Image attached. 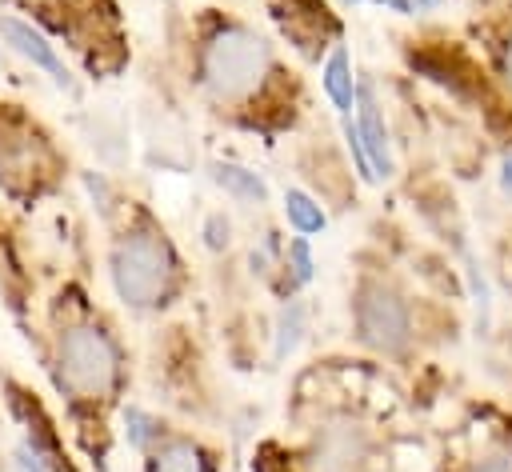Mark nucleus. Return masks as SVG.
<instances>
[{
    "mask_svg": "<svg viewBox=\"0 0 512 472\" xmlns=\"http://www.w3.org/2000/svg\"><path fill=\"white\" fill-rule=\"evenodd\" d=\"M268 76H272V52L252 28L224 24L204 40L200 80L216 104H228V108L248 104L252 96H260Z\"/></svg>",
    "mask_w": 512,
    "mask_h": 472,
    "instance_id": "1",
    "label": "nucleus"
},
{
    "mask_svg": "<svg viewBox=\"0 0 512 472\" xmlns=\"http://www.w3.org/2000/svg\"><path fill=\"white\" fill-rule=\"evenodd\" d=\"M176 280V256L168 240H160L148 228L128 232L112 248V288L128 308H152L172 292Z\"/></svg>",
    "mask_w": 512,
    "mask_h": 472,
    "instance_id": "2",
    "label": "nucleus"
},
{
    "mask_svg": "<svg viewBox=\"0 0 512 472\" xmlns=\"http://www.w3.org/2000/svg\"><path fill=\"white\" fill-rule=\"evenodd\" d=\"M56 376L76 400H108L120 380V352L104 328L72 324L56 340Z\"/></svg>",
    "mask_w": 512,
    "mask_h": 472,
    "instance_id": "3",
    "label": "nucleus"
},
{
    "mask_svg": "<svg viewBox=\"0 0 512 472\" xmlns=\"http://www.w3.org/2000/svg\"><path fill=\"white\" fill-rule=\"evenodd\" d=\"M356 324L360 336L380 352H400L408 344V304L380 280H364L356 292Z\"/></svg>",
    "mask_w": 512,
    "mask_h": 472,
    "instance_id": "4",
    "label": "nucleus"
},
{
    "mask_svg": "<svg viewBox=\"0 0 512 472\" xmlns=\"http://www.w3.org/2000/svg\"><path fill=\"white\" fill-rule=\"evenodd\" d=\"M48 144L24 120H0V184L20 192L44 176Z\"/></svg>",
    "mask_w": 512,
    "mask_h": 472,
    "instance_id": "5",
    "label": "nucleus"
},
{
    "mask_svg": "<svg viewBox=\"0 0 512 472\" xmlns=\"http://www.w3.org/2000/svg\"><path fill=\"white\" fill-rule=\"evenodd\" d=\"M372 452V440H368V428L356 424V420H332L328 428L316 432V468L320 472H356Z\"/></svg>",
    "mask_w": 512,
    "mask_h": 472,
    "instance_id": "6",
    "label": "nucleus"
},
{
    "mask_svg": "<svg viewBox=\"0 0 512 472\" xmlns=\"http://www.w3.org/2000/svg\"><path fill=\"white\" fill-rule=\"evenodd\" d=\"M0 36H4V44H8L12 52H20V56L32 60L36 68H44L60 88H72V76H68L64 60L56 56V48H52L32 24H24V20H16V16H0Z\"/></svg>",
    "mask_w": 512,
    "mask_h": 472,
    "instance_id": "7",
    "label": "nucleus"
},
{
    "mask_svg": "<svg viewBox=\"0 0 512 472\" xmlns=\"http://www.w3.org/2000/svg\"><path fill=\"white\" fill-rule=\"evenodd\" d=\"M356 132L364 140V152H368V164L380 176H392V148H388V124L380 116V104L372 96L368 84H356Z\"/></svg>",
    "mask_w": 512,
    "mask_h": 472,
    "instance_id": "8",
    "label": "nucleus"
},
{
    "mask_svg": "<svg viewBox=\"0 0 512 472\" xmlns=\"http://www.w3.org/2000/svg\"><path fill=\"white\" fill-rule=\"evenodd\" d=\"M212 180H216L232 200H240V204H264V200H268V184H264V176H256V172L244 168V164L216 160V164H212Z\"/></svg>",
    "mask_w": 512,
    "mask_h": 472,
    "instance_id": "9",
    "label": "nucleus"
},
{
    "mask_svg": "<svg viewBox=\"0 0 512 472\" xmlns=\"http://www.w3.org/2000/svg\"><path fill=\"white\" fill-rule=\"evenodd\" d=\"M320 80H324L328 100H332L344 116H352V108H356V80H352V60H348V52H344V48H336V52L324 60Z\"/></svg>",
    "mask_w": 512,
    "mask_h": 472,
    "instance_id": "10",
    "label": "nucleus"
},
{
    "mask_svg": "<svg viewBox=\"0 0 512 472\" xmlns=\"http://www.w3.org/2000/svg\"><path fill=\"white\" fill-rule=\"evenodd\" d=\"M204 460H200V448L192 440H164L156 452H152V464L148 472H200Z\"/></svg>",
    "mask_w": 512,
    "mask_h": 472,
    "instance_id": "11",
    "label": "nucleus"
},
{
    "mask_svg": "<svg viewBox=\"0 0 512 472\" xmlns=\"http://www.w3.org/2000/svg\"><path fill=\"white\" fill-rule=\"evenodd\" d=\"M284 216H288V224H292L296 232H304V236L324 232V224H328L324 208H320L304 188H288V192H284Z\"/></svg>",
    "mask_w": 512,
    "mask_h": 472,
    "instance_id": "12",
    "label": "nucleus"
},
{
    "mask_svg": "<svg viewBox=\"0 0 512 472\" xmlns=\"http://www.w3.org/2000/svg\"><path fill=\"white\" fill-rule=\"evenodd\" d=\"M124 436H128L132 448H152V444L160 440V424H156V416H148L144 408L128 404V408H124Z\"/></svg>",
    "mask_w": 512,
    "mask_h": 472,
    "instance_id": "13",
    "label": "nucleus"
},
{
    "mask_svg": "<svg viewBox=\"0 0 512 472\" xmlns=\"http://www.w3.org/2000/svg\"><path fill=\"white\" fill-rule=\"evenodd\" d=\"M276 360H284L288 352H296V344H300V336H304V304H288L284 312H280V324H276Z\"/></svg>",
    "mask_w": 512,
    "mask_h": 472,
    "instance_id": "14",
    "label": "nucleus"
},
{
    "mask_svg": "<svg viewBox=\"0 0 512 472\" xmlns=\"http://www.w3.org/2000/svg\"><path fill=\"white\" fill-rule=\"evenodd\" d=\"M344 140H348V152H352V160H356V176H360L364 184H372V180H376V172H372V164H368V152H364V140H360V132H356V120H352V116H344Z\"/></svg>",
    "mask_w": 512,
    "mask_h": 472,
    "instance_id": "15",
    "label": "nucleus"
},
{
    "mask_svg": "<svg viewBox=\"0 0 512 472\" xmlns=\"http://www.w3.org/2000/svg\"><path fill=\"white\" fill-rule=\"evenodd\" d=\"M288 268H292V280L296 284H308L312 280V252H308V240L304 236H296L292 244H288Z\"/></svg>",
    "mask_w": 512,
    "mask_h": 472,
    "instance_id": "16",
    "label": "nucleus"
},
{
    "mask_svg": "<svg viewBox=\"0 0 512 472\" xmlns=\"http://www.w3.org/2000/svg\"><path fill=\"white\" fill-rule=\"evenodd\" d=\"M468 472H512V456L508 452H488V456L472 460Z\"/></svg>",
    "mask_w": 512,
    "mask_h": 472,
    "instance_id": "17",
    "label": "nucleus"
},
{
    "mask_svg": "<svg viewBox=\"0 0 512 472\" xmlns=\"http://www.w3.org/2000/svg\"><path fill=\"white\" fill-rule=\"evenodd\" d=\"M204 240H208V248H224V244H228V220H224L220 212L208 216V224H204Z\"/></svg>",
    "mask_w": 512,
    "mask_h": 472,
    "instance_id": "18",
    "label": "nucleus"
},
{
    "mask_svg": "<svg viewBox=\"0 0 512 472\" xmlns=\"http://www.w3.org/2000/svg\"><path fill=\"white\" fill-rule=\"evenodd\" d=\"M16 472H44V464L32 448H16Z\"/></svg>",
    "mask_w": 512,
    "mask_h": 472,
    "instance_id": "19",
    "label": "nucleus"
},
{
    "mask_svg": "<svg viewBox=\"0 0 512 472\" xmlns=\"http://www.w3.org/2000/svg\"><path fill=\"white\" fill-rule=\"evenodd\" d=\"M500 188L512 196V156H508V160H504V168H500Z\"/></svg>",
    "mask_w": 512,
    "mask_h": 472,
    "instance_id": "20",
    "label": "nucleus"
},
{
    "mask_svg": "<svg viewBox=\"0 0 512 472\" xmlns=\"http://www.w3.org/2000/svg\"><path fill=\"white\" fill-rule=\"evenodd\" d=\"M504 80H508V88H512V40H508V48H504Z\"/></svg>",
    "mask_w": 512,
    "mask_h": 472,
    "instance_id": "21",
    "label": "nucleus"
},
{
    "mask_svg": "<svg viewBox=\"0 0 512 472\" xmlns=\"http://www.w3.org/2000/svg\"><path fill=\"white\" fill-rule=\"evenodd\" d=\"M344 4H364V0H344Z\"/></svg>",
    "mask_w": 512,
    "mask_h": 472,
    "instance_id": "22",
    "label": "nucleus"
}]
</instances>
